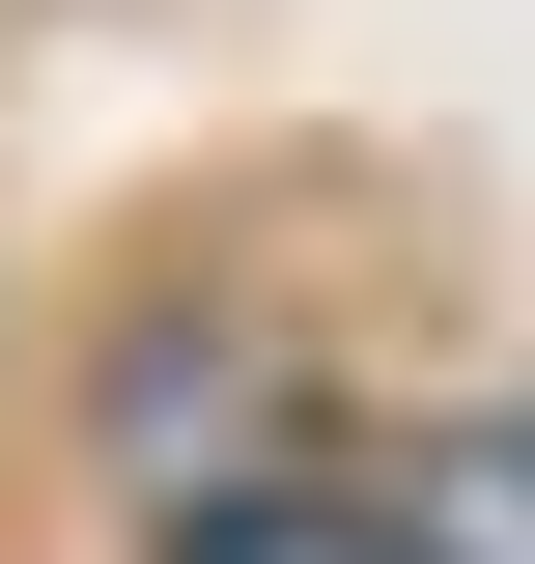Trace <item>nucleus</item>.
Returning <instances> with one entry per match:
<instances>
[{"instance_id":"2","label":"nucleus","mask_w":535,"mask_h":564,"mask_svg":"<svg viewBox=\"0 0 535 564\" xmlns=\"http://www.w3.org/2000/svg\"><path fill=\"white\" fill-rule=\"evenodd\" d=\"M423 564H535V423H479V452H451V508H423Z\"/></svg>"},{"instance_id":"1","label":"nucleus","mask_w":535,"mask_h":564,"mask_svg":"<svg viewBox=\"0 0 535 564\" xmlns=\"http://www.w3.org/2000/svg\"><path fill=\"white\" fill-rule=\"evenodd\" d=\"M170 564H395V508H338V480H226V508H170Z\"/></svg>"}]
</instances>
